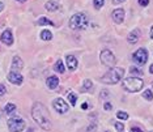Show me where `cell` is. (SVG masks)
I'll return each instance as SVG.
<instances>
[{
    "mask_svg": "<svg viewBox=\"0 0 153 132\" xmlns=\"http://www.w3.org/2000/svg\"><path fill=\"white\" fill-rule=\"evenodd\" d=\"M149 72H151V73H153V64L151 65V67H149Z\"/></svg>",
    "mask_w": 153,
    "mask_h": 132,
    "instance_id": "d590c367",
    "label": "cell"
},
{
    "mask_svg": "<svg viewBox=\"0 0 153 132\" xmlns=\"http://www.w3.org/2000/svg\"><path fill=\"white\" fill-rule=\"evenodd\" d=\"M131 132H143L140 128H137V127H132L131 128Z\"/></svg>",
    "mask_w": 153,
    "mask_h": 132,
    "instance_id": "1f68e13d",
    "label": "cell"
},
{
    "mask_svg": "<svg viewBox=\"0 0 153 132\" xmlns=\"http://www.w3.org/2000/svg\"><path fill=\"white\" fill-rule=\"evenodd\" d=\"M100 59H101V62H102V64H105L106 67H114L117 63L115 55L111 53L110 50H107V48L100 54Z\"/></svg>",
    "mask_w": 153,
    "mask_h": 132,
    "instance_id": "5b68a950",
    "label": "cell"
},
{
    "mask_svg": "<svg viewBox=\"0 0 153 132\" xmlns=\"http://www.w3.org/2000/svg\"><path fill=\"white\" fill-rule=\"evenodd\" d=\"M17 1H21V3H24V1H26V0H17Z\"/></svg>",
    "mask_w": 153,
    "mask_h": 132,
    "instance_id": "f35d334b",
    "label": "cell"
},
{
    "mask_svg": "<svg viewBox=\"0 0 153 132\" xmlns=\"http://www.w3.org/2000/svg\"><path fill=\"white\" fill-rule=\"evenodd\" d=\"M130 72L132 75H141L143 73V71H140L139 68H136V67H131L130 68Z\"/></svg>",
    "mask_w": 153,
    "mask_h": 132,
    "instance_id": "d4e9b609",
    "label": "cell"
},
{
    "mask_svg": "<svg viewBox=\"0 0 153 132\" xmlns=\"http://www.w3.org/2000/svg\"><path fill=\"white\" fill-rule=\"evenodd\" d=\"M65 63H67V67L69 71H75L76 68H77V59H76L74 55H67V58H65Z\"/></svg>",
    "mask_w": 153,
    "mask_h": 132,
    "instance_id": "8fae6325",
    "label": "cell"
},
{
    "mask_svg": "<svg viewBox=\"0 0 153 132\" xmlns=\"http://www.w3.org/2000/svg\"><path fill=\"white\" fill-rule=\"evenodd\" d=\"M45 8H46L48 12H55V11H58L59 4L56 1H54V0H50V1H47L46 4H45Z\"/></svg>",
    "mask_w": 153,
    "mask_h": 132,
    "instance_id": "2e32d148",
    "label": "cell"
},
{
    "mask_svg": "<svg viewBox=\"0 0 153 132\" xmlns=\"http://www.w3.org/2000/svg\"><path fill=\"white\" fill-rule=\"evenodd\" d=\"M54 69H55L56 72H59V73H63V72H64V64H63V62H62L60 59H59L56 63H55Z\"/></svg>",
    "mask_w": 153,
    "mask_h": 132,
    "instance_id": "e0dca14e",
    "label": "cell"
},
{
    "mask_svg": "<svg viewBox=\"0 0 153 132\" xmlns=\"http://www.w3.org/2000/svg\"><path fill=\"white\" fill-rule=\"evenodd\" d=\"M86 107H88V105H86V103H82V109H84V110H85V109H86Z\"/></svg>",
    "mask_w": 153,
    "mask_h": 132,
    "instance_id": "74e56055",
    "label": "cell"
},
{
    "mask_svg": "<svg viewBox=\"0 0 153 132\" xmlns=\"http://www.w3.org/2000/svg\"><path fill=\"white\" fill-rule=\"evenodd\" d=\"M132 59H134V62L136 64H145L148 60V51L145 50V48H139L137 51H135L134 55H132Z\"/></svg>",
    "mask_w": 153,
    "mask_h": 132,
    "instance_id": "52a82bcc",
    "label": "cell"
},
{
    "mask_svg": "<svg viewBox=\"0 0 153 132\" xmlns=\"http://www.w3.org/2000/svg\"><path fill=\"white\" fill-rule=\"evenodd\" d=\"M68 101H69V103H71L72 106H75V105H76V101H77V97H76L75 93H68Z\"/></svg>",
    "mask_w": 153,
    "mask_h": 132,
    "instance_id": "7402d4cb",
    "label": "cell"
},
{
    "mask_svg": "<svg viewBox=\"0 0 153 132\" xmlns=\"http://www.w3.org/2000/svg\"><path fill=\"white\" fill-rule=\"evenodd\" d=\"M15 110H16V105H15V103H7L5 107H4L5 114H12Z\"/></svg>",
    "mask_w": 153,
    "mask_h": 132,
    "instance_id": "d6986e66",
    "label": "cell"
},
{
    "mask_svg": "<svg viewBox=\"0 0 153 132\" xmlns=\"http://www.w3.org/2000/svg\"><path fill=\"white\" fill-rule=\"evenodd\" d=\"M143 97H144L147 101H152L153 99V93H152V90L151 89H147V90H144L143 92Z\"/></svg>",
    "mask_w": 153,
    "mask_h": 132,
    "instance_id": "ffe728a7",
    "label": "cell"
},
{
    "mask_svg": "<svg viewBox=\"0 0 153 132\" xmlns=\"http://www.w3.org/2000/svg\"><path fill=\"white\" fill-rule=\"evenodd\" d=\"M3 8H4V4H3V1H0V12L3 11Z\"/></svg>",
    "mask_w": 153,
    "mask_h": 132,
    "instance_id": "836d02e7",
    "label": "cell"
},
{
    "mask_svg": "<svg viewBox=\"0 0 153 132\" xmlns=\"http://www.w3.org/2000/svg\"><path fill=\"white\" fill-rule=\"evenodd\" d=\"M22 67H24V62L21 60V58H20V56H15V58H13V60H12V69H13V72L21 71Z\"/></svg>",
    "mask_w": 153,
    "mask_h": 132,
    "instance_id": "4fadbf2b",
    "label": "cell"
},
{
    "mask_svg": "<svg viewBox=\"0 0 153 132\" xmlns=\"http://www.w3.org/2000/svg\"><path fill=\"white\" fill-rule=\"evenodd\" d=\"M41 38H42L43 41H51L53 34H51V32H48V30H42V33H41Z\"/></svg>",
    "mask_w": 153,
    "mask_h": 132,
    "instance_id": "ac0fdd59",
    "label": "cell"
},
{
    "mask_svg": "<svg viewBox=\"0 0 153 132\" xmlns=\"http://www.w3.org/2000/svg\"><path fill=\"white\" fill-rule=\"evenodd\" d=\"M32 116L38 123V126L42 127L43 130H50L51 128V120L48 116V111L41 102H36L32 109Z\"/></svg>",
    "mask_w": 153,
    "mask_h": 132,
    "instance_id": "6da1fadb",
    "label": "cell"
},
{
    "mask_svg": "<svg viewBox=\"0 0 153 132\" xmlns=\"http://www.w3.org/2000/svg\"><path fill=\"white\" fill-rule=\"evenodd\" d=\"M143 85H144V81L139 77H128L126 80H123V82H122L123 89L130 93H136L139 90H141Z\"/></svg>",
    "mask_w": 153,
    "mask_h": 132,
    "instance_id": "277c9868",
    "label": "cell"
},
{
    "mask_svg": "<svg viewBox=\"0 0 153 132\" xmlns=\"http://www.w3.org/2000/svg\"><path fill=\"white\" fill-rule=\"evenodd\" d=\"M139 4L141 7H147L149 4V0H139Z\"/></svg>",
    "mask_w": 153,
    "mask_h": 132,
    "instance_id": "f1b7e54d",
    "label": "cell"
},
{
    "mask_svg": "<svg viewBox=\"0 0 153 132\" xmlns=\"http://www.w3.org/2000/svg\"><path fill=\"white\" fill-rule=\"evenodd\" d=\"M123 75H124V69L123 68H120V67L111 68L102 76V77H101V82L107 84V85L118 84V82L122 80V77H123Z\"/></svg>",
    "mask_w": 153,
    "mask_h": 132,
    "instance_id": "7a4b0ae2",
    "label": "cell"
},
{
    "mask_svg": "<svg viewBox=\"0 0 153 132\" xmlns=\"http://www.w3.org/2000/svg\"><path fill=\"white\" fill-rule=\"evenodd\" d=\"M94 130H96V123H92V127H88V132H94Z\"/></svg>",
    "mask_w": 153,
    "mask_h": 132,
    "instance_id": "4dcf8cb0",
    "label": "cell"
},
{
    "mask_svg": "<svg viewBox=\"0 0 153 132\" xmlns=\"http://www.w3.org/2000/svg\"><path fill=\"white\" fill-rule=\"evenodd\" d=\"M106 96H109V92H103L102 94H101V97H106Z\"/></svg>",
    "mask_w": 153,
    "mask_h": 132,
    "instance_id": "e575fe53",
    "label": "cell"
},
{
    "mask_svg": "<svg viewBox=\"0 0 153 132\" xmlns=\"http://www.w3.org/2000/svg\"><path fill=\"white\" fill-rule=\"evenodd\" d=\"M106 132H109V131H106Z\"/></svg>",
    "mask_w": 153,
    "mask_h": 132,
    "instance_id": "ab89813d",
    "label": "cell"
},
{
    "mask_svg": "<svg viewBox=\"0 0 153 132\" xmlns=\"http://www.w3.org/2000/svg\"><path fill=\"white\" fill-rule=\"evenodd\" d=\"M5 92H7L5 86L3 85V84H0V96H4V94H5Z\"/></svg>",
    "mask_w": 153,
    "mask_h": 132,
    "instance_id": "83f0119b",
    "label": "cell"
},
{
    "mask_svg": "<svg viewBox=\"0 0 153 132\" xmlns=\"http://www.w3.org/2000/svg\"><path fill=\"white\" fill-rule=\"evenodd\" d=\"M53 107L58 111L59 114H64V113H67L68 109H69L68 103L65 102L63 98H55V99L53 101Z\"/></svg>",
    "mask_w": 153,
    "mask_h": 132,
    "instance_id": "ba28073f",
    "label": "cell"
},
{
    "mask_svg": "<svg viewBox=\"0 0 153 132\" xmlns=\"http://www.w3.org/2000/svg\"><path fill=\"white\" fill-rule=\"evenodd\" d=\"M103 4H105V0H94V7H96V9H100Z\"/></svg>",
    "mask_w": 153,
    "mask_h": 132,
    "instance_id": "484cf974",
    "label": "cell"
},
{
    "mask_svg": "<svg viewBox=\"0 0 153 132\" xmlns=\"http://www.w3.org/2000/svg\"><path fill=\"white\" fill-rule=\"evenodd\" d=\"M118 119H122V120H127L128 119V114L124 113V111H119V113L117 114Z\"/></svg>",
    "mask_w": 153,
    "mask_h": 132,
    "instance_id": "603a6c76",
    "label": "cell"
},
{
    "mask_svg": "<svg viewBox=\"0 0 153 132\" xmlns=\"http://www.w3.org/2000/svg\"><path fill=\"white\" fill-rule=\"evenodd\" d=\"M139 38H140V32H139L137 29H135V30H132V32L128 34V37H127V41H128V43H132V44H135L139 41Z\"/></svg>",
    "mask_w": 153,
    "mask_h": 132,
    "instance_id": "5bb4252c",
    "label": "cell"
},
{
    "mask_svg": "<svg viewBox=\"0 0 153 132\" xmlns=\"http://www.w3.org/2000/svg\"><path fill=\"white\" fill-rule=\"evenodd\" d=\"M46 85L50 89H55L59 85V79L56 77V76H50V77L47 79V81H46Z\"/></svg>",
    "mask_w": 153,
    "mask_h": 132,
    "instance_id": "9a60e30c",
    "label": "cell"
},
{
    "mask_svg": "<svg viewBox=\"0 0 153 132\" xmlns=\"http://www.w3.org/2000/svg\"><path fill=\"white\" fill-rule=\"evenodd\" d=\"M113 20L115 24H122L124 21V11L120 8L115 9V11H113Z\"/></svg>",
    "mask_w": 153,
    "mask_h": 132,
    "instance_id": "7c38bea8",
    "label": "cell"
},
{
    "mask_svg": "<svg viewBox=\"0 0 153 132\" xmlns=\"http://www.w3.org/2000/svg\"><path fill=\"white\" fill-rule=\"evenodd\" d=\"M38 25H54V24H53V21L46 19V17H41V19L38 20Z\"/></svg>",
    "mask_w": 153,
    "mask_h": 132,
    "instance_id": "44dd1931",
    "label": "cell"
},
{
    "mask_svg": "<svg viewBox=\"0 0 153 132\" xmlns=\"http://www.w3.org/2000/svg\"><path fill=\"white\" fill-rule=\"evenodd\" d=\"M8 128L11 132H21L25 128V122L21 118H12L8 120Z\"/></svg>",
    "mask_w": 153,
    "mask_h": 132,
    "instance_id": "8992f818",
    "label": "cell"
},
{
    "mask_svg": "<svg viewBox=\"0 0 153 132\" xmlns=\"http://www.w3.org/2000/svg\"><path fill=\"white\" fill-rule=\"evenodd\" d=\"M0 41H1L4 44H7V46H11V44L13 43V36H12L11 30H5V32H3L1 37H0Z\"/></svg>",
    "mask_w": 153,
    "mask_h": 132,
    "instance_id": "30bf717a",
    "label": "cell"
},
{
    "mask_svg": "<svg viewBox=\"0 0 153 132\" xmlns=\"http://www.w3.org/2000/svg\"><path fill=\"white\" fill-rule=\"evenodd\" d=\"M8 80H9V82H12V84H15V85H21L22 81H24V77L19 73V72L12 71L8 73Z\"/></svg>",
    "mask_w": 153,
    "mask_h": 132,
    "instance_id": "9c48e42d",
    "label": "cell"
},
{
    "mask_svg": "<svg viewBox=\"0 0 153 132\" xmlns=\"http://www.w3.org/2000/svg\"><path fill=\"white\" fill-rule=\"evenodd\" d=\"M122 1H126V0H113V3H114V4H120Z\"/></svg>",
    "mask_w": 153,
    "mask_h": 132,
    "instance_id": "d6a6232c",
    "label": "cell"
},
{
    "mask_svg": "<svg viewBox=\"0 0 153 132\" xmlns=\"http://www.w3.org/2000/svg\"><path fill=\"white\" fill-rule=\"evenodd\" d=\"M92 86H93V82L90 80H84V89L89 90V89H92Z\"/></svg>",
    "mask_w": 153,
    "mask_h": 132,
    "instance_id": "cb8c5ba5",
    "label": "cell"
},
{
    "mask_svg": "<svg viewBox=\"0 0 153 132\" xmlns=\"http://www.w3.org/2000/svg\"><path fill=\"white\" fill-rule=\"evenodd\" d=\"M89 24V20L86 17L85 13H76L69 19V27L74 30H82L88 26Z\"/></svg>",
    "mask_w": 153,
    "mask_h": 132,
    "instance_id": "3957f363",
    "label": "cell"
},
{
    "mask_svg": "<svg viewBox=\"0 0 153 132\" xmlns=\"http://www.w3.org/2000/svg\"><path fill=\"white\" fill-rule=\"evenodd\" d=\"M115 128H117V131H118V132H123L124 126L120 123V122H117V123H115Z\"/></svg>",
    "mask_w": 153,
    "mask_h": 132,
    "instance_id": "4316f807",
    "label": "cell"
},
{
    "mask_svg": "<svg viewBox=\"0 0 153 132\" xmlns=\"http://www.w3.org/2000/svg\"><path fill=\"white\" fill-rule=\"evenodd\" d=\"M103 107H105V110H111V109H113V105H111L110 102H106V103H105V106H103Z\"/></svg>",
    "mask_w": 153,
    "mask_h": 132,
    "instance_id": "f546056e",
    "label": "cell"
},
{
    "mask_svg": "<svg viewBox=\"0 0 153 132\" xmlns=\"http://www.w3.org/2000/svg\"><path fill=\"white\" fill-rule=\"evenodd\" d=\"M151 38H152V39H153V26L151 27Z\"/></svg>",
    "mask_w": 153,
    "mask_h": 132,
    "instance_id": "8d00e7d4",
    "label": "cell"
}]
</instances>
